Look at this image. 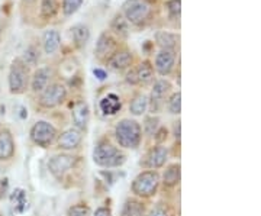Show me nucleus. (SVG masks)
<instances>
[{"label":"nucleus","instance_id":"obj_23","mask_svg":"<svg viewBox=\"0 0 261 216\" xmlns=\"http://www.w3.org/2000/svg\"><path fill=\"white\" fill-rule=\"evenodd\" d=\"M10 202H12L13 207L18 210L19 213H22V212H25V210L28 209V199H27V193H25V190H22V188H16V190L12 193V196H10Z\"/></svg>","mask_w":261,"mask_h":216},{"label":"nucleus","instance_id":"obj_4","mask_svg":"<svg viewBox=\"0 0 261 216\" xmlns=\"http://www.w3.org/2000/svg\"><path fill=\"white\" fill-rule=\"evenodd\" d=\"M160 184V176L155 171H144L141 173L132 183V192L141 198H149L155 195Z\"/></svg>","mask_w":261,"mask_h":216},{"label":"nucleus","instance_id":"obj_15","mask_svg":"<svg viewBox=\"0 0 261 216\" xmlns=\"http://www.w3.org/2000/svg\"><path fill=\"white\" fill-rule=\"evenodd\" d=\"M82 142V135L77 129H68L61 133L58 140V147L61 150H74Z\"/></svg>","mask_w":261,"mask_h":216},{"label":"nucleus","instance_id":"obj_24","mask_svg":"<svg viewBox=\"0 0 261 216\" xmlns=\"http://www.w3.org/2000/svg\"><path fill=\"white\" fill-rule=\"evenodd\" d=\"M148 97H147L145 94H138V96L130 102V113L135 115V116H141V115H144L145 111L148 109Z\"/></svg>","mask_w":261,"mask_h":216},{"label":"nucleus","instance_id":"obj_9","mask_svg":"<svg viewBox=\"0 0 261 216\" xmlns=\"http://www.w3.org/2000/svg\"><path fill=\"white\" fill-rule=\"evenodd\" d=\"M176 63V52L173 49H161L155 56V70L161 75H167L171 73Z\"/></svg>","mask_w":261,"mask_h":216},{"label":"nucleus","instance_id":"obj_30","mask_svg":"<svg viewBox=\"0 0 261 216\" xmlns=\"http://www.w3.org/2000/svg\"><path fill=\"white\" fill-rule=\"evenodd\" d=\"M20 60H22V63L25 66H35L38 63V60H39V51L35 47H29L23 52V57Z\"/></svg>","mask_w":261,"mask_h":216},{"label":"nucleus","instance_id":"obj_6","mask_svg":"<svg viewBox=\"0 0 261 216\" xmlns=\"http://www.w3.org/2000/svg\"><path fill=\"white\" fill-rule=\"evenodd\" d=\"M56 128L49 122H45V121H39L31 129V138L39 147H48V145H51L53 141L56 140Z\"/></svg>","mask_w":261,"mask_h":216},{"label":"nucleus","instance_id":"obj_41","mask_svg":"<svg viewBox=\"0 0 261 216\" xmlns=\"http://www.w3.org/2000/svg\"><path fill=\"white\" fill-rule=\"evenodd\" d=\"M23 2H31V0H23Z\"/></svg>","mask_w":261,"mask_h":216},{"label":"nucleus","instance_id":"obj_35","mask_svg":"<svg viewBox=\"0 0 261 216\" xmlns=\"http://www.w3.org/2000/svg\"><path fill=\"white\" fill-rule=\"evenodd\" d=\"M148 216H170V215H168V212L164 209V207H155V209H152V210L149 212Z\"/></svg>","mask_w":261,"mask_h":216},{"label":"nucleus","instance_id":"obj_34","mask_svg":"<svg viewBox=\"0 0 261 216\" xmlns=\"http://www.w3.org/2000/svg\"><path fill=\"white\" fill-rule=\"evenodd\" d=\"M159 122H160L159 118H154V116L147 118V119H145V125H144L145 132H147L148 135H154V133H155V129H157V126H159Z\"/></svg>","mask_w":261,"mask_h":216},{"label":"nucleus","instance_id":"obj_11","mask_svg":"<svg viewBox=\"0 0 261 216\" xmlns=\"http://www.w3.org/2000/svg\"><path fill=\"white\" fill-rule=\"evenodd\" d=\"M132 61H134V57L128 49H119V51H115L112 56L109 57L108 64L115 71H122V70L130 67Z\"/></svg>","mask_w":261,"mask_h":216},{"label":"nucleus","instance_id":"obj_25","mask_svg":"<svg viewBox=\"0 0 261 216\" xmlns=\"http://www.w3.org/2000/svg\"><path fill=\"white\" fill-rule=\"evenodd\" d=\"M180 181V164L170 166L164 173V184L168 187H174Z\"/></svg>","mask_w":261,"mask_h":216},{"label":"nucleus","instance_id":"obj_18","mask_svg":"<svg viewBox=\"0 0 261 216\" xmlns=\"http://www.w3.org/2000/svg\"><path fill=\"white\" fill-rule=\"evenodd\" d=\"M121 99H119V96H116V94H108V96H105L102 100H100V111H102L105 115H109V116L116 115V113L121 111Z\"/></svg>","mask_w":261,"mask_h":216},{"label":"nucleus","instance_id":"obj_27","mask_svg":"<svg viewBox=\"0 0 261 216\" xmlns=\"http://www.w3.org/2000/svg\"><path fill=\"white\" fill-rule=\"evenodd\" d=\"M57 0H41V15L45 19L53 18L57 13Z\"/></svg>","mask_w":261,"mask_h":216},{"label":"nucleus","instance_id":"obj_32","mask_svg":"<svg viewBox=\"0 0 261 216\" xmlns=\"http://www.w3.org/2000/svg\"><path fill=\"white\" fill-rule=\"evenodd\" d=\"M166 6H167V12L170 18L171 19L180 18V12H181V0H168Z\"/></svg>","mask_w":261,"mask_h":216},{"label":"nucleus","instance_id":"obj_29","mask_svg":"<svg viewBox=\"0 0 261 216\" xmlns=\"http://www.w3.org/2000/svg\"><path fill=\"white\" fill-rule=\"evenodd\" d=\"M112 29L118 34V35L126 37V35H128V22H126V19L123 18V16H121V15H118L116 18L113 19Z\"/></svg>","mask_w":261,"mask_h":216},{"label":"nucleus","instance_id":"obj_12","mask_svg":"<svg viewBox=\"0 0 261 216\" xmlns=\"http://www.w3.org/2000/svg\"><path fill=\"white\" fill-rule=\"evenodd\" d=\"M115 48H116V41L115 38L108 34V32H103L102 35L97 39V44H96V48H94V52L99 58H103V57L112 56L115 52Z\"/></svg>","mask_w":261,"mask_h":216},{"label":"nucleus","instance_id":"obj_17","mask_svg":"<svg viewBox=\"0 0 261 216\" xmlns=\"http://www.w3.org/2000/svg\"><path fill=\"white\" fill-rule=\"evenodd\" d=\"M71 37H73L75 47L84 48L89 44V41H90V29H89L87 25L77 23V25H74L71 28Z\"/></svg>","mask_w":261,"mask_h":216},{"label":"nucleus","instance_id":"obj_20","mask_svg":"<svg viewBox=\"0 0 261 216\" xmlns=\"http://www.w3.org/2000/svg\"><path fill=\"white\" fill-rule=\"evenodd\" d=\"M15 152V144L9 131L0 132V160H9Z\"/></svg>","mask_w":261,"mask_h":216},{"label":"nucleus","instance_id":"obj_40","mask_svg":"<svg viewBox=\"0 0 261 216\" xmlns=\"http://www.w3.org/2000/svg\"><path fill=\"white\" fill-rule=\"evenodd\" d=\"M176 138H177V141H180V122H177L176 125Z\"/></svg>","mask_w":261,"mask_h":216},{"label":"nucleus","instance_id":"obj_2","mask_svg":"<svg viewBox=\"0 0 261 216\" xmlns=\"http://www.w3.org/2000/svg\"><path fill=\"white\" fill-rule=\"evenodd\" d=\"M125 154H122L111 142H99L94 148L93 160L100 167H119L125 163Z\"/></svg>","mask_w":261,"mask_h":216},{"label":"nucleus","instance_id":"obj_38","mask_svg":"<svg viewBox=\"0 0 261 216\" xmlns=\"http://www.w3.org/2000/svg\"><path fill=\"white\" fill-rule=\"evenodd\" d=\"M94 216H112V213H111V210H109L108 207H99V209L96 210Z\"/></svg>","mask_w":261,"mask_h":216},{"label":"nucleus","instance_id":"obj_14","mask_svg":"<svg viewBox=\"0 0 261 216\" xmlns=\"http://www.w3.org/2000/svg\"><path fill=\"white\" fill-rule=\"evenodd\" d=\"M167 148L157 145L155 148L149 151L148 155H147V161H145V166L149 169H160L166 164L167 161Z\"/></svg>","mask_w":261,"mask_h":216},{"label":"nucleus","instance_id":"obj_39","mask_svg":"<svg viewBox=\"0 0 261 216\" xmlns=\"http://www.w3.org/2000/svg\"><path fill=\"white\" fill-rule=\"evenodd\" d=\"M126 82L130 83V85H138V82H137V75H135V70H132L128 73L126 75Z\"/></svg>","mask_w":261,"mask_h":216},{"label":"nucleus","instance_id":"obj_16","mask_svg":"<svg viewBox=\"0 0 261 216\" xmlns=\"http://www.w3.org/2000/svg\"><path fill=\"white\" fill-rule=\"evenodd\" d=\"M61 45V37L60 34L57 32L56 29H49L44 34L42 37V47H44V51L45 54L51 56L54 54L56 51H58V48Z\"/></svg>","mask_w":261,"mask_h":216},{"label":"nucleus","instance_id":"obj_1","mask_svg":"<svg viewBox=\"0 0 261 216\" xmlns=\"http://www.w3.org/2000/svg\"><path fill=\"white\" fill-rule=\"evenodd\" d=\"M115 135L116 140L119 142V145L123 148H137L141 142V131L140 123L132 119H123L116 125L115 129Z\"/></svg>","mask_w":261,"mask_h":216},{"label":"nucleus","instance_id":"obj_21","mask_svg":"<svg viewBox=\"0 0 261 216\" xmlns=\"http://www.w3.org/2000/svg\"><path fill=\"white\" fill-rule=\"evenodd\" d=\"M178 39H180V37L177 34L167 32V31H160L155 35V41L161 47V49H173L174 51V48L178 44Z\"/></svg>","mask_w":261,"mask_h":216},{"label":"nucleus","instance_id":"obj_33","mask_svg":"<svg viewBox=\"0 0 261 216\" xmlns=\"http://www.w3.org/2000/svg\"><path fill=\"white\" fill-rule=\"evenodd\" d=\"M67 216H90V209L86 205H75V206L70 207Z\"/></svg>","mask_w":261,"mask_h":216},{"label":"nucleus","instance_id":"obj_3","mask_svg":"<svg viewBox=\"0 0 261 216\" xmlns=\"http://www.w3.org/2000/svg\"><path fill=\"white\" fill-rule=\"evenodd\" d=\"M154 8L152 0H126L123 3V15L126 22L141 25L149 18Z\"/></svg>","mask_w":261,"mask_h":216},{"label":"nucleus","instance_id":"obj_37","mask_svg":"<svg viewBox=\"0 0 261 216\" xmlns=\"http://www.w3.org/2000/svg\"><path fill=\"white\" fill-rule=\"evenodd\" d=\"M154 135H157V137H155V140H157V142L164 141V140L167 138V129H166V128H161V129H160V132H157V133H154Z\"/></svg>","mask_w":261,"mask_h":216},{"label":"nucleus","instance_id":"obj_28","mask_svg":"<svg viewBox=\"0 0 261 216\" xmlns=\"http://www.w3.org/2000/svg\"><path fill=\"white\" fill-rule=\"evenodd\" d=\"M84 0H63L61 3V9L65 16H73L77 10L82 8Z\"/></svg>","mask_w":261,"mask_h":216},{"label":"nucleus","instance_id":"obj_13","mask_svg":"<svg viewBox=\"0 0 261 216\" xmlns=\"http://www.w3.org/2000/svg\"><path fill=\"white\" fill-rule=\"evenodd\" d=\"M73 121L79 129H87L89 121H90V111L86 102H77L73 106Z\"/></svg>","mask_w":261,"mask_h":216},{"label":"nucleus","instance_id":"obj_26","mask_svg":"<svg viewBox=\"0 0 261 216\" xmlns=\"http://www.w3.org/2000/svg\"><path fill=\"white\" fill-rule=\"evenodd\" d=\"M144 213V205L137 202V200H126L123 209H122V216H142Z\"/></svg>","mask_w":261,"mask_h":216},{"label":"nucleus","instance_id":"obj_8","mask_svg":"<svg viewBox=\"0 0 261 216\" xmlns=\"http://www.w3.org/2000/svg\"><path fill=\"white\" fill-rule=\"evenodd\" d=\"M171 89V85L168 83L167 80H157L155 85L152 87V92H151V97L148 100V106H151V111L152 112H160L164 100H166V94L168 93V90Z\"/></svg>","mask_w":261,"mask_h":216},{"label":"nucleus","instance_id":"obj_36","mask_svg":"<svg viewBox=\"0 0 261 216\" xmlns=\"http://www.w3.org/2000/svg\"><path fill=\"white\" fill-rule=\"evenodd\" d=\"M93 74L96 75V78H97V80H100V82H103V80L108 77L106 71H105V70H102V68H94Z\"/></svg>","mask_w":261,"mask_h":216},{"label":"nucleus","instance_id":"obj_22","mask_svg":"<svg viewBox=\"0 0 261 216\" xmlns=\"http://www.w3.org/2000/svg\"><path fill=\"white\" fill-rule=\"evenodd\" d=\"M135 75H137L138 85H149L154 80V70H152V66L149 64L148 61L141 63L138 68L135 70Z\"/></svg>","mask_w":261,"mask_h":216},{"label":"nucleus","instance_id":"obj_5","mask_svg":"<svg viewBox=\"0 0 261 216\" xmlns=\"http://www.w3.org/2000/svg\"><path fill=\"white\" fill-rule=\"evenodd\" d=\"M28 86V68L22 63V60L18 58L12 63L9 71V89L10 93L20 94L25 92Z\"/></svg>","mask_w":261,"mask_h":216},{"label":"nucleus","instance_id":"obj_19","mask_svg":"<svg viewBox=\"0 0 261 216\" xmlns=\"http://www.w3.org/2000/svg\"><path fill=\"white\" fill-rule=\"evenodd\" d=\"M49 78H51V70L49 68H47V67L38 68L34 73V77H32V83H31L32 90L34 92H42L47 87Z\"/></svg>","mask_w":261,"mask_h":216},{"label":"nucleus","instance_id":"obj_31","mask_svg":"<svg viewBox=\"0 0 261 216\" xmlns=\"http://www.w3.org/2000/svg\"><path fill=\"white\" fill-rule=\"evenodd\" d=\"M168 111L173 113V115H178L180 111H181V93L177 92V93H174L171 97H170V100H168Z\"/></svg>","mask_w":261,"mask_h":216},{"label":"nucleus","instance_id":"obj_10","mask_svg":"<svg viewBox=\"0 0 261 216\" xmlns=\"http://www.w3.org/2000/svg\"><path fill=\"white\" fill-rule=\"evenodd\" d=\"M74 163V157L71 155H56L48 163V169L56 177H61L68 170L73 169Z\"/></svg>","mask_w":261,"mask_h":216},{"label":"nucleus","instance_id":"obj_7","mask_svg":"<svg viewBox=\"0 0 261 216\" xmlns=\"http://www.w3.org/2000/svg\"><path fill=\"white\" fill-rule=\"evenodd\" d=\"M65 96H67V90H65L64 86L56 83V85L47 86L42 90L39 102L44 107H56V106L64 102Z\"/></svg>","mask_w":261,"mask_h":216}]
</instances>
